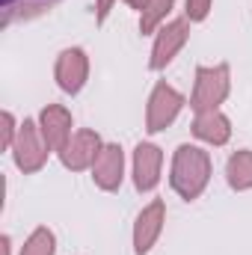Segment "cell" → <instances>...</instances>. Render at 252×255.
<instances>
[{"label": "cell", "mask_w": 252, "mask_h": 255, "mask_svg": "<svg viewBox=\"0 0 252 255\" xmlns=\"http://www.w3.org/2000/svg\"><path fill=\"white\" fill-rule=\"evenodd\" d=\"M211 181V154L199 145H178L172 154V169H169V184L184 202L199 199Z\"/></svg>", "instance_id": "6da1fadb"}, {"label": "cell", "mask_w": 252, "mask_h": 255, "mask_svg": "<svg viewBox=\"0 0 252 255\" xmlns=\"http://www.w3.org/2000/svg\"><path fill=\"white\" fill-rule=\"evenodd\" d=\"M229 92H232V68H229V63L199 65L196 80H193L190 107H193V113L220 110V104L229 98Z\"/></svg>", "instance_id": "7a4b0ae2"}, {"label": "cell", "mask_w": 252, "mask_h": 255, "mask_svg": "<svg viewBox=\"0 0 252 255\" xmlns=\"http://www.w3.org/2000/svg\"><path fill=\"white\" fill-rule=\"evenodd\" d=\"M48 154H51V145L45 142L39 122L24 119V125L18 128L15 145H12V160H15V166H18L24 175H33V172H39V169L48 163Z\"/></svg>", "instance_id": "3957f363"}, {"label": "cell", "mask_w": 252, "mask_h": 255, "mask_svg": "<svg viewBox=\"0 0 252 255\" xmlns=\"http://www.w3.org/2000/svg\"><path fill=\"white\" fill-rule=\"evenodd\" d=\"M184 110V95L169 86L166 80H157L151 95H148V104H145V130L148 133H160L178 119V113Z\"/></svg>", "instance_id": "277c9868"}, {"label": "cell", "mask_w": 252, "mask_h": 255, "mask_svg": "<svg viewBox=\"0 0 252 255\" xmlns=\"http://www.w3.org/2000/svg\"><path fill=\"white\" fill-rule=\"evenodd\" d=\"M187 39H190L187 18H175V21L163 24L154 33V45H151V54H148V68L151 71H163L166 65L181 54V48L187 45Z\"/></svg>", "instance_id": "5b68a950"}, {"label": "cell", "mask_w": 252, "mask_h": 255, "mask_svg": "<svg viewBox=\"0 0 252 255\" xmlns=\"http://www.w3.org/2000/svg\"><path fill=\"white\" fill-rule=\"evenodd\" d=\"M163 223H166V202L163 199H151L133 223V253L148 255L154 250V244L163 235Z\"/></svg>", "instance_id": "8992f818"}, {"label": "cell", "mask_w": 252, "mask_h": 255, "mask_svg": "<svg viewBox=\"0 0 252 255\" xmlns=\"http://www.w3.org/2000/svg\"><path fill=\"white\" fill-rule=\"evenodd\" d=\"M101 148H104L101 136H98L95 130H86V128H83V130H74V133L68 136V142H65L57 154H60V160H63L65 169L83 172V169H92V163H95V157H98Z\"/></svg>", "instance_id": "52a82bcc"}, {"label": "cell", "mask_w": 252, "mask_h": 255, "mask_svg": "<svg viewBox=\"0 0 252 255\" xmlns=\"http://www.w3.org/2000/svg\"><path fill=\"white\" fill-rule=\"evenodd\" d=\"M92 181L95 187L104 193H113L122 187L125 181V151L119 142H104V148L98 151L95 163H92Z\"/></svg>", "instance_id": "ba28073f"}, {"label": "cell", "mask_w": 252, "mask_h": 255, "mask_svg": "<svg viewBox=\"0 0 252 255\" xmlns=\"http://www.w3.org/2000/svg\"><path fill=\"white\" fill-rule=\"evenodd\" d=\"M54 77H57V86L68 92V95H77L86 80H89V57L83 48H65L57 57L54 65Z\"/></svg>", "instance_id": "9c48e42d"}, {"label": "cell", "mask_w": 252, "mask_h": 255, "mask_svg": "<svg viewBox=\"0 0 252 255\" xmlns=\"http://www.w3.org/2000/svg\"><path fill=\"white\" fill-rule=\"evenodd\" d=\"M133 187L139 193H151L160 181V169H163V151L154 142H139L133 148Z\"/></svg>", "instance_id": "30bf717a"}, {"label": "cell", "mask_w": 252, "mask_h": 255, "mask_svg": "<svg viewBox=\"0 0 252 255\" xmlns=\"http://www.w3.org/2000/svg\"><path fill=\"white\" fill-rule=\"evenodd\" d=\"M71 125H74V119H71V113L65 110L63 104H48L39 113V128H42V136L51 145V151H60L65 142H68Z\"/></svg>", "instance_id": "8fae6325"}, {"label": "cell", "mask_w": 252, "mask_h": 255, "mask_svg": "<svg viewBox=\"0 0 252 255\" xmlns=\"http://www.w3.org/2000/svg\"><path fill=\"white\" fill-rule=\"evenodd\" d=\"M193 133L208 142V145H226L232 139V122L223 110H208V113H196Z\"/></svg>", "instance_id": "7c38bea8"}, {"label": "cell", "mask_w": 252, "mask_h": 255, "mask_svg": "<svg viewBox=\"0 0 252 255\" xmlns=\"http://www.w3.org/2000/svg\"><path fill=\"white\" fill-rule=\"evenodd\" d=\"M60 0H3V27L15 24V21H33L45 12H51Z\"/></svg>", "instance_id": "4fadbf2b"}, {"label": "cell", "mask_w": 252, "mask_h": 255, "mask_svg": "<svg viewBox=\"0 0 252 255\" xmlns=\"http://www.w3.org/2000/svg\"><path fill=\"white\" fill-rule=\"evenodd\" d=\"M226 181L229 187L238 193L244 190H252V151L250 148H241L229 157L226 163Z\"/></svg>", "instance_id": "5bb4252c"}, {"label": "cell", "mask_w": 252, "mask_h": 255, "mask_svg": "<svg viewBox=\"0 0 252 255\" xmlns=\"http://www.w3.org/2000/svg\"><path fill=\"white\" fill-rule=\"evenodd\" d=\"M175 0H148L139 9V33H157L166 21V15L172 12Z\"/></svg>", "instance_id": "9a60e30c"}, {"label": "cell", "mask_w": 252, "mask_h": 255, "mask_svg": "<svg viewBox=\"0 0 252 255\" xmlns=\"http://www.w3.org/2000/svg\"><path fill=\"white\" fill-rule=\"evenodd\" d=\"M21 255H57V235L48 226L33 229L30 238L21 247Z\"/></svg>", "instance_id": "2e32d148"}, {"label": "cell", "mask_w": 252, "mask_h": 255, "mask_svg": "<svg viewBox=\"0 0 252 255\" xmlns=\"http://www.w3.org/2000/svg\"><path fill=\"white\" fill-rule=\"evenodd\" d=\"M211 3H214V0H184V12H187L190 24L205 21V18H208V12H211Z\"/></svg>", "instance_id": "e0dca14e"}, {"label": "cell", "mask_w": 252, "mask_h": 255, "mask_svg": "<svg viewBox=\"0 0 252 255\" xmlns=\"http://www.w3.org/2000/svg\"><path fill=\"white\" fill-rule=\"evenodd\" d=\"M0 122H3V148L6 151H12V145H15V136H18V122H15V116L9 113V110H3V116H0Z\"/></svg>", "instance_id": "ac0fdd59"}, {"label": "cell", "mask_w": 252, "mask_h": 255, "mask_svg": "<svg viewBox=\"0 0 252 255\" xmlns=\"http://www.w3.org/2000/svg\"><path fill=\"white\" fill-rule=\"evenodd\" d=\"M119 0H95V24H104L107 21V15L113 12V6H116ZM127 6H133V0H122Z\"/></svg>", "instance_id": "d6986e66"}, {"label": "cell", "mask_w": 252, "mask_h": 255, "mask_svg": "<svg viewBox=\"0 0 252 255\" xmlns=\"http://www.w3.org/2000/svg\"><path fill=\"white\" fill-rule=\"evenodd\" d=\"M0 247H3V255H12V238L3 235V238H0Z\"/></svg>", "instance_id": "ffe728a7"}, {"label": "cell", "mask_w": 252, "mask_h": 255, "mask_svg": "<svg viewBox=\"0 0 252 255\" xmlns=\"http://www.w3.org/2000/svg\"><path fill=\"white\" fill-rule=\"evenodd\" d=\"M145 3H148V0H133V6H130V9H142Z\"/></svg>", "instance_id": "44dd1931"}]
</instances>
